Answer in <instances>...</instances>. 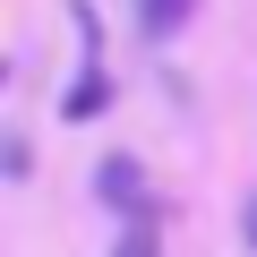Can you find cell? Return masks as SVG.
Returning <instances> with one entry per match:
<instances>
[{"instance_id": "1", "label": "cell", "mask_w": 257, "mask_h": 257, "mask_svg": "<svg viewBox=\"0 0 257 257\" xmlns=\"http://www.w3.org/2000/svg\"><path fill=\"white\" fill-rule=\"evenodd\" d=\"M189 18H197V0H138V26H146L155 43H163V35H180Z\"/></svg>"}, {"instance_id": "2", "label": "cell", "mask_w": 257, "mask_h": 257, "mask_svg": "<svg viewBox=\"0 0 257 257\" xmlns=\"http://www.w3.org/2000/svg\"><path fill=\"white\" fill-rule=\"evenodd\" d=\"M111 257H163V231H155V223L138 214V223L120 231V248H111Z\"/></svg>"}, {"instance_id": "3", "label": "cell", "mask_w": 257, "mask_h": 257, "mask_svg": "<svg viewBox=\"0 0 257 257\" xmlns=\"http://www.w3.org/2000/svg\"><path fill=\"white\" fill-rule=\"evenodd\" d=\"M103 197H138V163H103Z\"/></svg>"}, {"instance_id": "4", "label": "cell", "mask_w": 257, "mask_h": 257, "mask_svg": "<svg viewBox=\"0 0 257 257\" xmlns=\"http://www.w3.org/2000/svg\"><path fill=\"white\" fill-rule=\"evenodd\" d=\"M248 240H257V206H248Z\"/></svg>"}]
</instances>
